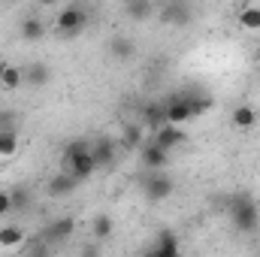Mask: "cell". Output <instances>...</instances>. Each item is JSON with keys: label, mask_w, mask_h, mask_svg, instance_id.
I'll return each instance as SVG.
<instances>
[{"label": "cell", "mask_w": 260, "mask_h": 257, "mask_svg": "<svg viewBox=\"0 0 260 257\" xmlns=\"http://www.w3.org/2000/svg\"><path fill=\"white\" fill-rule=\"evenodd\" d=\"M85 24H88V9L85 6H67L58 15V34H64V37H76Z\"/></svg>", "instance_id": "5b68a950"}, {"label": "cell", "mask_w": 260, "mask_h": 257, "mask_svg": "<svg viewBox=\"0 0 260 257\" xmlns=\"http://www.w3.org/2000/svg\"><path fill=\"white\" fill-rule=\"evenodd\" d=\"M18 154V133L15 127H0V157H15Z\"/></svg>", "instance_id": "44dd1931"}, {"label": "cell", "mask_w": 260, "mask_h": 257, "mask_svg": "<svg viewBox=\"0 0 260 257\" xmlns=\"http://www.w3.org/2000/svg\"><path fill=\"white\" fill-rule=\"evenodd\" d=\"M257 109L254 106H248V103H239V106H233V112H230V121H233V127L236 130H251L257 124Z\"/></svg>", "instance_id": "8fae6325"}, {"label": "cell", "mask_w": 260, "mask_h": 257, "mask_svg": "<svg viewBox=\"0 0 260 257\" xmlns=\"http://www.w3.org/2000/svg\"><path fill=\"white\" fill-rule=\"evenodd\" d=\"M121 142H124V148H139L142 145V124H127L121 130Z\"/></svg>", "instance_id": "cb8c5ba5"}, {"label": "cell", "mask_w": 260, "mask_h": 257, "mask_svg": "<svg viewBox=\"0 0 260 257\" xmlns=\"http://www.w3.org/2000/svg\"><path fill=\"white\" fill-rule=\"evenodd\" d=\"M164 106H167V121H170V124H188V121L194 118L188 94H176V97H170Z\"/></svg>", "instance_id": "8992f818"}, {"label": "cell", "mask_w": 260, "mask_h": 257, "mask_svg": "<svg viewBox=\"0 0 260 257\" xmlns=\"http://www.w3.org/2000/svg\"><path fill=\"white\" fill-rule=\"evenodd\" d=\"M173 191H176L173 179H170V176H164L160 170H151V173L145 176V182H142V194H145V200H151V203L167 200Z\"/></svg>", "instance_id": "3957f363"}, {"label": "cell", "mask_w": 260, "mask_h": 257, "mask_svg": "<svg viewBox=\"0 0 260 257\" xmlns=\"http://www.w3.org/2000/svg\"><path fill=\"white\" fill-rule=\"evenodd\" d=\"M115 233V221H112V215H106V212H100V215H94V221H91V236L94 239H109Z\"/></svg>", "instance_id": "d6986e66"}, {"label": "cell", "mask_w": 260, "mask_h": 257, "mask_svg": "<svg viewBox=\"0 0 260 257\" xmlns=\"http://www.w3.org/2000/svg\"><path fill=\"white\" fill-rule=\"evenodd\" d=\"M91 154H94V160H97V167H112L115 164V142L112 139H97V142H91Z\"/></svg>", "instance_id": "7c38bea8"}, {"label": "cell", "mask_w": 260, "mask_h": 257, "mask_svg": "<svg viewBox=\"0 0 260 257\" xmlns=\"http://www.w3.org/2000/svg\"><path fill=\"white\" fill-rule=\"evenodd\" d=\"M257 64H260V49H257Z\"/></svg>", "instance_id": "f1b7e54d"}, {"label": "cell", "mask_w": 260, "mask_h": 257, "mask_svg": "<svg viewBox=\"0 0 260 257\" xmlns=\"http://www.w3.org/2000/svg\"><path fill=\"white\" fill-rule=\"evenodd\" d=\"M151 139H154L157 145H164L167 151H173L176 145H182V142L188 139V133L182 130V124H170V121H167V124H160V127L154 130V136H151Z\"/></svg>", "instance_id": "ba28073f"}, {"label": "cell", "mask_w": 260, "mask_h": 257, "mask_svg": "<svg viewBox=\"0 0 260 257\" xmlns=\"http://www.w3.org/2000/svg\"><path fill=\"white\" fill-rule=\"evenodd\" d=\"M76 233V221L73 218H55L52 224H46L43 230H40V236H43V242L46 245H64L67 239Z\"/></svg>", "instance_id": "277c9868"}, {"label": "cell", "mask_w": 260, "mask_h": 257, "mask_svg": "<svg viewBox=\"0 0 260 257\" xmlns=\"http://www.w3.org/2000/svg\"><path fill=\"white\" fill-rule=\"evenodd\" d=\"M142 121H145V127L154 133L160 124H167V106L164 103H145L142 106Z\"/></svg>", "instance_id": "5bb4252c"}, {"label": "cell", "mask_w": 260, "mask_h": 257, "mask_svg": "<svg viewBox=\"0 0 260 257\" xmlns=\"http://www.w3.org/2000/svg\"><path fill=\"white\" fill-rule=\"evenodd\" d=\"M109 55H112L115 61H130V58L136 55V46H133L130 37H112V40H109Z\"/></svg>", "instance_id": "e0dca14e"}, {"label": "cell", "mask_w": 260, "mask_h": 257, "mask_svg": "<svg viewBox=\"0 0 260 257\" xmlns=\"http://www.w3.org/2000/svg\"><path fill=\"white\" fill-rule=\"evenodd\" d=\"M24 82H27L30 88H46V85L52 82V70H49V64L34 61V64L24 70Z\"/></svg>", "instance_id": "4fadbf2b"}, {"label": "cell", "mask_w": 260, "mask_h": 257, "mask_svg": "<svg viewBox=\"0 0 260 257\" xmlns=\"http://www.w3.org/2000/svg\"><path fill=\"white\" fill-rule=\"evenodd\" d=\"M9 197H12V212H24V209L30 206L27 188H9Z\"/></svg>", "instance_id": "484cf974"}, {"label": "cell", "mask_w": 260, "mask_h": 257, "mask_svg": "<svg viewBox=\"0 0 260 257\" xmlns=\"http://www.w3.org/2000/svg\"><path fill=\"white\" fill-rule=\"evenodd\" d=\"M24 82V73L15 64H0V88L3 91H18Z\"/></svg>", "instance_id": "2e32d148"}, {"label": "cell", "mask_w": 260, "mask_h": 257, "mask_svg": "<svg viewBox=\"0 0 260 257\" xmlns=\"http://www.w3.org/2000/svg\"><path fill=\"white\" fill-rule=\"evenodd\" d=\"M9 212H12V197H9V191H0V218Z\"/></svg>", "instance_id": "4316f807"}, {"label": "cell", "mask_w": 260, "mask_h": 257, "mask_svg": "<svg viewBox=\"0 0 260 257\" xmlns=\"http://www.w3.org/2000/svg\"><path fill=\"white\" fill-rule=\"evenodd\" d=\"M40 3H43V6H52V3H58V0H40Z\"/></svg>", "instance_id": "83f0119b"}, {"label": "cell", "mask_w": 260, "mask_h": 257, "mask_svg": "<svg viewBox=\"0 0 260 257\" xmlns=\"http://www.w3.org/2000/svg\"><path fill=\"white\" fill-rule=\"evenodd\" d=\"M227 218L236 230L242 233H257L260 230V206L251 194H233L227 197Z\"/></svg>", "instance_id": "6da1fadb"}, {"label": "cell", "mask_w": 260, "mask_h": 257, "mask_svg": "<svg viewBox=\"0 0 260 257\" xmlns=\"http://www.w3.org/2000/svg\"><path fill=\"white\" fill-rule=\"evenodd\" d=\"M124 12L133 21H145L151 15V0H124Z\"/></svg>", "instance_id": "7402d4cb"}, {"label": "cell", "mask_w": 260, "mask_h": 257, "mask_svg": "<svg viewBox=\"0 0 260 257\" xmlns=\"http://www.w3.org/2000/svg\"><path fill=\"white\" fill-rule=\"evenodd\" d=\"M188 100H191V112L197 115H203V112H209L212 106H215V100L209 97V94H188Z\"/></svg>", "instance_id": "d4e9b609"}, {"label": "cell", "mask_w": 260, "mask_h": 257, "mask_svg": "<svg viewBox=\"0 0 260 257\" xmlns=\"http://www.w3.org/2000/svg\"><path fill=\"white\" fill-rule=\"evenodd\" d=\"M167 24H173V27H188L191 24V9L188 6H179V3H173V6H167L164 9V15H160Z\"/></svg>", "instance_id": "ac0fdd59"}, {"label": "cell", "mask_w": 260, "mask_h": 257, "mask_svg": "<svg viewBox=\"0 0 260 257\" xmlns=\"http://www.w3.org/2000/svg\"><path fill=\"white\" fill-rule=\"evenodd\" d=\"M239 24L245 30H260V6H245L239 12Z\"/></svg>", "instance_id": "603a6c76"}, {"label": "cell", "mask_w": 260, "mask_h": 257, "mask_svg": "<svg viewBox=\"0 0 260 257\" xmlns=\"http://www.w3.org/2000/svg\"><path fill=\"white\" fill-rule=\"evenodd\" d=\"M148 254H154V257H176V254H179V239H176V233H173V230H160V233L154 236V242H151Z\"/></svg>", "instance_id": "9c48e42d"}, {"label": "cell", "mask_w": 260, "mask_h": 257, "mask_svg": "<svg viewBox=\"0 0 260 257\" xmlns=\"http://www.w3.org/2000/svg\"><path fill=\"white\" fill-rule=\"evenodd\" d=\"M139 157H142V164H145V170H164V167L170 164V151H167L164 145H157L154 139H148V142L142 145V151H139Z\"/></svg>", "instance_id": "52a82bcc"}, {"label": "cell", "mask_w": 260, "mask_h": 257, "mask_svg": "<svg viewBox=\"0 0 260 257\" xmlns=\"http://www.w3.org/2000/svg\"><path fill=\"white\" fill-rule=\"evenodd\" d=\"M76 188H79V179H76L70 170H64V173H58V176L49 179V194H52V197H70Z\"/></svg>", "instance_id": "30bf717a"}, {"label": "cell", "mask_w": 260, "mask_h": 257, "mask_svg": "<svg viewBox=\"0 0 260 257\" xmlns=\"http://www.w3.org/2000/svg\"><path fill=\"white\" fill-rule=\"evenodd\" d=\"M61 164H64V170H70L79 182H85V179H91L97 173V160L91 154V142H82V139H76V142L67 145L64 154H61Z\"/></svg>", "instance_id": "7a4b0ae2"}, {"label": "cell", "mask_w": 260, "mask_h": 257, "mask_svg": "<svg viewBox=\"0 0 260 257\" xmlns=\"http://www.w3.org/2000/svg\"><path fill=\"white\" fill-rule=\"evenodd\" d=\"M43 37H46V24H43L37 15H30V18L21 21V40H24V43H40Z\"/></svg>", "instance_id": "ffe728a7"}, {"label": "cell", "mask_w": 260, "mask_h": 257, "mask_svg": "<svg viewBox=\"0 0 260 257\" xmlns=\"http://www.w3.org/2000/svg\"><path fill=\"white\" fill-rule=\"evenodd\" d=\"M27 239V233L18 224H3L0 227V248H21Z\"/></svg>", "instance_id": "9a60e30c"}]
</instances>
